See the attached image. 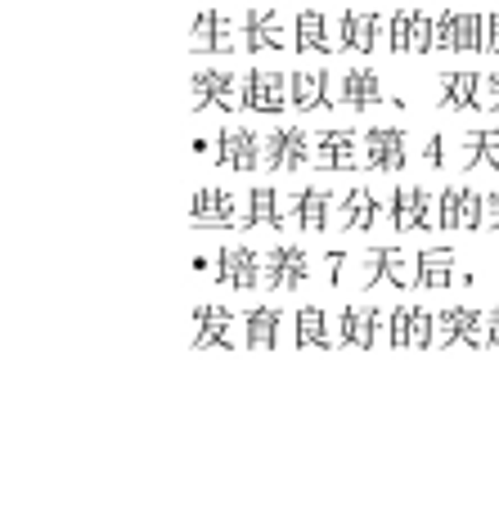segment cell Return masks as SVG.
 Returning <instances> with one entry per match:
<instances>
[{
	"label": "cell",
	"mask_w": 499,
	"mask_h": 512,
	"mask_svg": "<svg viewBox=\"0 0 499 512\" xmlns=\"http://www.w3.org/2000/svg\"><path fill=\"white\" fill-rule=\"evenodd\" d=\"M234 45H243L239 18L221 14V9H203L189 23V50L194 54H234Z\"/></svg>",
	"instance_id": "cell-1"
},
{
	"label": "cell",
	"mask_w": 499,
	"mask_h": 512,
	"mask_svg": "<svg viewBox=\"0 0 499 512\" xmlns=\"http://www.w3.org/2000/svg\"><path fill=\"white\" fill-rule=\"evenodd\" d=\"M216 153L212 158L221 167H234V171H257L266 162V140H261L252 126H221L216 131Z\"/></svg>",
	"instance_id": "cell-2"
},
{
	"label": "cell",
	"mask_w": 499,
	"mask_h": 512,
	"mask_svg": "<svg viewBox=\"0 0 499 512\" xmlns=\"http://www.w3.org/2000/svg\"><path fill=\"white\" fill-rule=\"evenodd\" d=\"M189 225H194V230H225V225H243L234 194L225 185H203L194 198H189Z\"/></svg>",
	"instance_id": "cell-3"
},
{
	"label": "cell",
	"mask_w": 499,
	"mask_h": 512,
	"mask_svg": "<svg viewBox=\"0 0 499 512\" xmlns=\"http://www.w3.org/2000/svg\"><path fill=\"white\" fill-rule=\"evenodd\" d=\"M437 225L441 230H482L486 225V198L468 185H450L437 203Z\"/></svg>",
	"instance_id": "cell-4"
},
{
	"label": "cell",
	"mask_w": 499,
	"mask_h": 512,
	"mask_svg": "<svg viewBox=\"0 0 499 512\" xmlns=\"http://www.w3.org/2000/svg\"><path fill=\"white\" fill-rule=\"evenodd\" d=\"M239 104L248 108V113H270V117L284 113V108L293 104V99H288V72H266V68L248 72Z\"/></svg>",
	"instance_id": "cell-5"
},
{
	"label": "cell",
	"mask_w": 499,
	"mask_h": 512,
	"mask_svg": "<svg viewBox=\"0 0 499 512\" xmlns=\"http://www.w3.org/2000/svg\"><path fill=\"white\" fill-rule=\"evenodd\" d=\"M212 274L216 283H225V288H257V283H266V256H257L252 248H221L212 261Z\"/></svg>",
	"instance_id": "cell-6"
},
{
	"label": "cell",
	"mask_w": 499,
	"mask_h": 512,
	"mask_svg": "<svg viewBox=\"0 0 499 512\" xmlns=\"http://www.w3.org/2000/svg\"><path fill=\"white\" fill-rule=\"evenodd\" d=\"M288 99H293L297 113H320V108L338 104V77L320 68L306 72H288Z\"/></svg>",
	"instance_id": "cell-7"
},
{
	"label": "cell",
	"mask_w": 499,
	"mask_h": 512,
	"mask_svg": "<svg viewBox=\"0 0 499 512\" xmlns=\"http://www.w3.org/2000/svg\"><path fill=\"white\" fill-rule=\"evenodd\" d=\"M360 144H365V167L374 171H401L410 162V135L401 126H374L360 135Z\"/></svg>",
	"instance_id": "cell-8"
},
{
	"label": "cell",
	"mask_w": 499,
	"mask_h": 512,
	"mask_svg": "<svg viewBox=\"0 0 499 512\" xmlns=\"http://www.w3.org/2000/svg\"><path fill=\"white\" fill-rule=\"evenodd\" d=\"M360 261V288H374V283H392V288H410L414 270H410V252L401 248H374Z\"/></svg>",
	"instance_id": "cell-9"
},
{
	"label": "cell",
	"mask_w": 499,
	"mask_h": 512,
	"mask_svg": "<svg viewBox=\"0 0 499 512\" xmlns=\"http://www.w3.org/2000/svg\"><path fill=\"white\" fill-rule=\"evenodd\" d=\"M315 140H306L302 126H275L266 135V167L270 171H297L306 162H315Z\"/></svg>",
	"instance_id": "cell-10"
},
{
	"label": "cell",
	"mask_w": 499,
	"mask_h": 512,
	"mask_svg": "<svg viewBox=\"0 0 499 512\" xmlns=\"http://www.w3.org/2000/svg\"><path fill=\"white\" fill-rule=\"evenodd\" d=\"M437 346H486V315L473 306H450L437 315Z\"/></svg>",
	"instance_id": "cell-11"
},
{
	"label": "cell",
	"mask_w": 499,
	"mask_h": 512,
	"mask_svg": "<svg viewBox=\"0 0 499 512\" xmlns=\"http://www.w3.org/2000/svg\"><path fill=\"white\" fill-rule=\"evenodd\" d=\"M243 86H234V72L225 68H198L194 77H189V99H194V108H225L230 113L234 104H239Z\"/></svg>",
	"instance_id": "cell-12"
},
{
	"label": "cell",
	"mask_w": 499,
	"mask_h": 512,
	"mask_svg": "<svg viewBox=\"0 0 499 512\" xmlns=\"http://www.w3.org/2000/svg\"><path fill=\"white\" fill-rule=\"evenodd\" d=\"M437 50H486V18L482 14H441L437 18Z\"/></svg>",
	"instance_id": "cell-13"
},
{
	"label": "cell",
	"mask_w": 499,
	"mask_h": 512,
	"mask_svg": "<svg viewBox=\"0 0 499 512\" xmlns=\"http://www.w3.org/2000/svg\"><path fill=\"white\" fill-rule=\"evenodd\" d=\"M392 225L401 234L410 230H428V225H437V212H432V194L423 185H401L392 194Z\"/></svg>",
	"instance_id": "cell-14"
},
{
	"label": "cell",
	"mask_w": 499,
	"mask_h": 512,
	"mask_svg": "<svg viewBox=\"0 0 499 512\" xmlns=\"http://www.w3.org/2000/svg\"><path fill=\"white\" fill-rule=\"evenodd\" d=\"M437 108H486V77L482 72H441Z\"/></svg>",
	"instance_id": "cell-15"
},
{
	"label": "cell",
	"mask_w": 499,
	"mask_h": 512,
	"mask_svg": "<svg viewBox=\"0 0 499 512\" xmlns=\"http://www.w3.org/2000/svg\"><path fill=\"white\" fill-rule=\"evenodd\" d=\"M360 149V135L356 131H320L315 135V167L324 171H351L365 162V153Z\"/></svg>",
	"instance_id": "cell-16"
},
{
	"label": "cell",
	"mask_w": 499,
	"mask_h": 512,
	"mask_svg": "<svg viewBox=\"0 0 499 512\" xmlns=\"http://www.w3.org/2000/svg\"><path fill=\"white\" fill-rule=\"evenodd\" d=\"M207 346L234 351V310H225V306L194 310V351H207Z\"/></svg>",
	"instance_id": "cell-17"
},
{
	"label": "cell",
	"mask_w": 499,
	"mask_h": 512,
	"mask_svg": "<svg viewBox=\"0 0 499 512\" xmlns=\"http://www.w3.org/2000/svg\"><path fill=\"white\" fill-rule=\"evenodd\" d=\"M338 104H347V108H378V104H387V90H383V81H378V72L374 68L342 72V77H338Z\"/></svg>",
	"instance_id": "cell-18"
},
{
	"label": "cell",
	"mask_w": 499,
	"mask_h": 512,
	"mask_svg": "<svg viewBox=\"0 0 499 512\" xmlns=\"http://www.w3.org/2000/svg\"><path fill=\"white\" fill-rule=\"evenodd\" d=\"M311 279V261H306L302 248L284 243V248L266 252V283L270 288H302Z\"/></svg>",
	"instance_id": "cell-19"
},
{
	"label": "cell",
	"mask_w": 499,
	"mask_h": 512,
	"mask_svg": "<svg viewBox=\"0 0 499 512\" xmlns=\"http://www.w3.org/2000/svg\"><path fill=\"white\" fill-rule=\"evenodd\" d=\"M239 32H243V50H252V54L284 45V23H279L275 9H243Z\"/></svg>",
	"instance_id": "cell-20"
},
{
	"label": "cell",
	"mask_w": 499,
	"mask_h": 512,
	"mask_svg": "<svg viewBox=\"0 0 499 512\" xmlns=\"http://www.w3.org/2000/svg\"><path fill=\"white\" fill-rule=\"evenodd\" d=\"M387 324V315L378 306H342V346H356V351H369L378 342V328Z\"/></svg>",
	"instance_id": "cell-21"
},
{
	"label": "cell",
	"mask_w": 499,
	"mask_h": 512,
	"mask_svg": "<svg viewBox=\"0 0 499 512\" xmlns=\"http://www.w3.org/2000/svg\"><path fill=\"white\" fill-rule=\"evenodd\" d=\"M239 324H243V346H248V351H275L284 315H279L275 306H252V310H243Z\"/></svg>",
	"instance_id": "cell-22"
},
{
	"label": "cell",
	"mask_w": 499,
	"mask_h": 512,
	"mask_svg": "<svg viewBox=\"0 0 499 512\" xmlns=\"http://www.w3.org/2000/svg\"><path fill=\"white\" fill-rule=\"evenodd\" d=\"M333 207H338V198H333L329 189H302V194L293 198V207H288V216H293L302 230H329Z\"/></svg>",
	"instance_id": "cell-23"
},
{
	"label": "cell",
	"mask_w": 499,
	"mask_h": 512,
	"mask_svg": "<svg viewBox=\"0 0 499 512\" xmlns=\"http://www.w3.org/2000/svg\"><path fill=\"white\" fill-rule=\"evenodd\" d=\"M342 45L356 54L378 50V36H383V18L369 14V9H342Z\"/></svg>",
	"instance_id": "cell-24"
},
{
	"label": "cell",
	"mask_w": 499,
	"mask_h": 512,
	"mask_svg": "<svg viewBox=\"0 0 499 512\" xmlns=\"http://www.w3.org/2000/svg\"><path fill=\"white\" fill-rule=\"evenodd\" d=\"M378 216H383V203H378V194L369 185H356L342 194V225L347 230H360V234L374 230Z\"/></svg>",
	"instance_id": "cell-25"
},
{
	"label": "cell",
	"mask_w": 499,
	"mask_h": 512,
	"mask_svg": "<svg viewBox=\"0 0 499 512\" xmlns=\"http://www.w3.org/2000/svg\"><path fill=\"white\" fill-rule=\"evenodd\" d=\"M293 45L297 50H315V54H333L338 50V41L329 36V18L320 14V9H302V14L293 18Z\"/></svg>",
	"instance_id": "cell-26"
},
{
	"label": "cell",
	"mask_w": 499,
	"mask_h": 512,
	"mask_svg": "<svg viewBox=\"0 0 499 512\" xmlns=\"http://www.w3.org/2000/svg\"><path fill=\"white\" fill-rule=\"evenodd\" d=\"M414 283H419V288H450V283H455V252L423 248L414 256Z\"/></svg>",
	"instance_id": "cell-27"
},
{
	"label": "cell",
	"mask_w": 499,
	"mask_h": 512,
	"mask_svg": "<svg viewBox=\"0 0 499 512\" xmlns=\"http://www.w3.org/2000/svg\"><path fill=\"white\" fill-rule=\"evenodd\" d=\"M293 216H288L284 198L275 194L270 185H257L248 194V212H243V230H257V225H288Z\"/></svg>",
	"instance_id": "cell-28"
},
{
	"label": "cell",
	"mask_w": 499,
	"mask_h": 512,
	"mask_svg": "<svg viewBox=\"0 0 499 512\" xmlns=\"http://www.w3.org/2000/svg\"><path fill=\"white\" fill-rule=\"evenodd\" d=\"M293 324H297V333H293L297 351H306V346H311V351H329V346H333L329 315H324L320 306H302V310H297Z\"/></svg>",
	"instance_id": "cell-29"
},
{
	"label": "cell",
	"mask_w": 499,
	"mask_h": 512,
	"mask_svg": "<svg viewBox=\"0 0 499 512\" xmlns=\"http://www.w3.org/2000/svg\"><path fill=\"white\" fill-rule=\"evenodd\" d=\"M464 144H468L464 167H482V162L499 167V135H495V131H468Z\"/></svg>",
	"instance_id": "cell-30"
},
{
	"label": "cell",
	"mask_w": 499,
	"mask_h": 512,
	"mask_svg": "<svg viewBox=\"0 0 499 512\" xmlns=\"http://www.w3.org/2000/svg\"><path fill=\"white\" fill-rule=\"evenodd\" d=\"M387 45H392V54L414 50V9H396V14L387 18Z\"/></svg>",
	"instance_id": "cell-31"
},
{
	"label": "cell",
	"mask_w": 499,
	"mask_h": 512,
	"mask_svg": "<svg viewBox=\"0 0 499 512\" xmlns=\"http://www.w3.org/2000/svg\"><path fill=\"white\" fill-rule=\"evenodd\" d=\"M387 342H392L396 351L414 346V306H396V310H387Z\"/></svg>",
	"instance_id": "cell-32"
},
{
	"label": "cell",
	"mask_w": 499,
	"mask_h": 512,
	"mask_svg": "<svg viewBox=\"0 0 499 512\" xmlns=\"http://www.w3.org/2000/svg\"><path fill=\"white\" fill-rule=\"evenodd\" d=\"M414 346H437V315L423 306H414Z\"/></svg>",
	"instance_id": "cell-33"
},
{
	"label": "cell",
	"mask_w": 499,
	"mask_h": 512,
	"mask_svg": "<svg viewBox=\"0 0 499 512\" xmlns=\"http://www.w3.org/2000/svg\"><path fill=\"white\" fill-rule=\"evenodd\" d=\"M486 50L499 54V9L495 14H486Z\"/></svg>",
	"instance_id": "cell-34"
},
{
	"label": "cell",
	"mask_w": 499,
	"mask_h": 512,
	"mask_svg": "<svg viewBox=\"0 0 499 512\" xmlns=\"http://www.w3.org/2000/svg\"><path fill=\"white\" fill-rule=\"evenodd\" d=\"M486 230H499V189L486 194Z\"/></svg>",
	"instance_id": "cell-35"
},
{
	"label": "cell",
	"mask_w": 499,
	"mask_h": 512,
	"mask_svg": "<svg viewBox=\"0 0 499 512\" xmlns=\"http://www.w3.org/2000/svg\"><path fill=\"white\" fill-rule=\"evenodd\" d=\"M486 108H499V72H486Z\"/></svg>",
	"instance_id": "cell-36"
},
{
	"label": "cell",
	"mask_w": 499,
	"mask_h": 512,
	"mask_svg": "<svg viewBox=\"0 0 499 512\" xmlns=\"http://www.w3.org/2000/svg\"><path fill=\"white\" fill-rule=\"evenodd\" d=\"M486 342L499 346V306L491 310V315H486Z\"/></svg>",
	"instance_id": "cell-37"
},
{
	"label": "cell",
	"mask_w": 499,
	"mask_h": 512,
	"mask_svg": "<svg viewBox=\"0 0 499 512\" xmlns=\"http://www.w3.org/2000/svg\"><path fill=\"white\" fill-rule=\"evenodd\" d=\"M441 149H446V140H441V135H432V140H428V162H437V167H441Z\"/></svg>",
	"instance_id": "cell-38"
}]
</instances>
